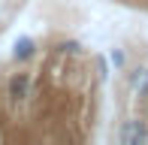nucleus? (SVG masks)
<instances>
[{
    "label": "nucleus",
    "mask_w": 148,
    "mask_h": 145,
    "mask_svg": "<svg viewBox=\"0 0 148 145\" xmlns=\"http://www.w3.org/2000/svg\"><path fill=\"white\" fill-rule=\"evenodd\" d=\"M9 100L12 103H24L30 97V72H15V76L9 79Z\"/></svg>",
    "instance_id": "nucleus-1"
},
{
    "label": "nucleus",
    "mask_w": 148,
    "mask_h": 145,
    "mask_svg": "<svg viewBox=\"0 0 148 145\" xmlns=\"http://www.w3.org/2000/svg\"><path fill=\"white\" fill-rule=\"evenodd\" d=\"M121 142L124 145H142V142H148V127L142 121H127L124 127H121Z\"/></svg>",
    "instance_id": "nucleus-2"
},
{
    "label": "nucleus",
    "mask_w": 148,
    "mask_h": 145,
    "mask_svg": "<svg viewBox=\"0 0 148 145\" xmlns=\"http://www.w3.org/2000/svg\"><path fill=\"white\" fill-rule=\"evenodd\" d=\"M33 55H36V39L33 36H18L15 45H12V57L15 61H30Z\"/></svg>",
    "instance_id": "nucleus-3"
},
{
    "label": "nucleus",
    "mask_w": 148,
    "mask_h": 145,
    "mask_svg": "<svg viewBox=\"0 0 148 145\" xmlns=\"http://www.w3.org/2000/svg\"><path fill=\"white\" fill-rule=\"evenodd\" d=\"M130 85H133V91H136L139 97H145V94H148V67L130 72Z\"/></svg>",
    "instance_id": "nucleus-4"
},
{
    "label": "nucleus",
    "mask_w": 148,
    "mask_h": 145,
    "mask_svg": "<svg viewBox=\"0 0 148 145\" xmlns=\"http://www.w3.org/2000/svg\"><path fill=\"white\" fill-rule=\"evenodd\" d=\"M60 51H66V55H79V51H82V45H79L76 39H66V42H60Z\"/></svg>",
    "instance_id": "nucleus-5"
},
{
    "label": "nucleus",
    "mask_w": 148,
    "mask_h": 145,
    "mask_svg": "<svg viewBox=\"0 0 148 145\" xmlns=\"http://www.w3.org/2000/svg\"><path fill=\"white\" fill-rule=\"evenodd\" d=\"M109 61H112V67H115V70H121V67H124V51H112V55H109Z\"/></svg>",
    "instance_id": "nucleus-6"
}]
</instances>
